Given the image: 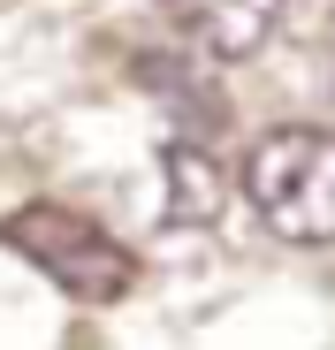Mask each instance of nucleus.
<instances>
[{
  "instance_id": "nucleus-4",
  "label": "nucleus",
  "mask_w": 335,
  "mask_h": 350,
  "mask_svg": "<svg viewBox=\"0 0 335 350\" xmlns=\"http://www.w3.org/2000/svg\"><path fill=\"white\" fill-rule=\"evenodd\" d=\"M221 206V175L198 145H168V221L191 228V221H213Z\"/></svg>"
},
{
  "instance_id": "nucleus-1",
  "label": "nucleus",
  "mask_w": 335,
  "mask_h": 350,
  "mask_svg": "<svg viewBox=\"0 0 335 350\" xmlns=\"http://www.w3.org/2000/svg\"><path fill=\"white\" fill-rule=\"evenodd\" d=\"M244 198L282 244H335V130H267L244 152Z\"/></svg>"
},
{
  "instance_id": "nucleus-2",
  "label": "nucleus",
  "mask_w": 335,
  "mask_h": 350,
  "mask_svg": "<svg viewBox=\"0 0 335 350\" xmlns=\"http://www.w3.org/2000/svg\"><path fill=\"white\" fill-rule=\"evenodd\" d=\"M8 244H16L53 289H69V297H84V305H115L122 289L137 282V259L107 237L99 221H84V213H69V206H23V213L8 221Z\"/></svg>"
},
{
  "instance_id": "nucleus-5",
  "label": "nucleus",
  "mask_w": 335,
  "mask_h": 350,
  "mask_svg": "<svg viewBox=\"0 0 335 350\" xmlns=\"http://www.w3.org/2000/svg\"><path fill=\"white\" fill-rule=\"evenodd\" d=\"M327 84H335V38H327Z\"/></svg>"
},
{
  "instance_id": "nucleus-3",
  "label": "nucleus",
  "mask_w": 335,
  "mask_h": 350,
  "mask_svg": "<svg viewBox=\"0 0 335 350\" xmlns=\"http://www.w3.org/2000/svg\"><path fill=\"white\" fill-rule=\"evenodd\" d=\"M160 16L198 62H252L282 31V0H160Z\"/></svg>"
}]
</instances>
